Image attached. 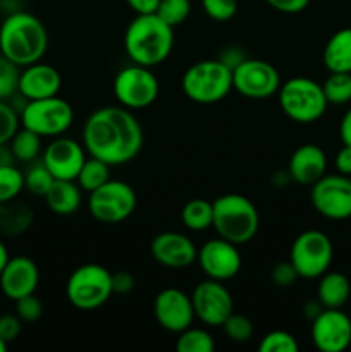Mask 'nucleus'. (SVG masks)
Wrapping results in <instances>:
<instances>
[{"label":"nucleus","mask_w":351,"mask_h":352,"mask_svg":"<svg viewBox=\"0 0 351 352\" xmlns=\"http://www.w3.org/2000/svg\"><path fill=\"white\" fill-rule=\"evenodd\" d=\"M322 60L329 72H351V28L336 31L327 40Z\"/></svg>","instance_id":"obj_24"},{"label":"nucleus","mask_w":351,"mask_h":352,"mask_svg":"<svg viewBox=\"0 0 351 352\" xmlns=\"http://www.w3.org/2000/svg\"><path fill=\"white\" fill-rule=\"evenodd\" d=\"M277 98L286 117L298 124L317 122L329 107L322 85L305 76H296L281 82Z\"/></svg>","instance_id":"obj_6"},{"label":"nucleus","mask_w":351,"mask_h":352,"mask_svg":"<svg viewBox=\"0 0 351 352\" xmlns=\"http://www.w3.org/2000/svg\"><path fill=\"white\" fill-rule=\"evenodd\" d=\"M138 205L133 186L124 181H107L89 192V215L102 223H120L129 219Z\"/></svg>","instance_id":"obj_11"},{"label":"nucleus","mask_w":351,"mask_h":352,"mask_svg":"<svg viewBox=\"0 0 351 352\" xmlns=\"http://www.w3.org/2000/svg\"><path fill=\"white\" fill-rule=\"evenodd\" d=\"M19 122L21 119L16 110L6 103V100H0V146L12 140L16 131L19 129Z\"/></svg>","instance_id":"obj_39"},{"label":"nucleus","mask_w":351,"mask_h":352,"mask_svg":"<svg viewBox=\"0 0 351 352\" xmlns=\"http://www.w3.org/2000/svg\"><path fill=\"white\" fill-rule=\"evenodd\" d=\"M136 285V278L129 272H117L112 274V291L114 294H129Z\"/></svg>","instance_id":"obj_44"},{"label":"nucleus","mask_w":351,"mask_h":352,"mask_svg":"<svg viewBox=\"0 0 351 352\" xmlns=\"http://www.w3.org/2000/svg\"><path fill=\"white\" fill-rule=\"evenodd\" d=\"M134 14H155L160 0H126Z\"/></svg>","instance_id":"obj_46"},{"label":"nucleus","mask_w":351,"mask_h":352,"mask_svg":"<svg viewBox=\"0 0 351 352\" xmlns=\"http://www.w3.org/2000/svg\"><path fill=\"white\" fill-rule=\"evenodd\" d=\"M202 7L210 19L226 23L237 12V0H202Z\"/></svg>","instance_id":"obj_38"},{"label":"nucleus","mask_w":351,"mask_h":352,"mask_svg":"<svg viewBox=\"0 0 351 352\" xmlns=\"http://www.w3.org/2000/svg\"><path fill=\"white\" fill-rule=\"evenodd\" d=\"M62 88V78L55 67L43 62H34L24 67L19 74V86L17 91L23 98L41 100L57 96Z\"/></svg>","instance_id":"obj_21"},{"label":"nucleus","mask_w":351,"mask_h":352,"mask_svg":"<svg viewBox=\"0 0 351 352\" xmlns=\"http://www.w3.org/2000/svg\"><path fill=\"white\" fill-rule=\"evenodd\" d=\"M7 346H9V344H7L6 340L0 339V352H6L7 351Z\"/></svg>","instance_id":"obj_50"},{"label":"nucleus","mask_w":351,"mask_h":352,"mask_svg":"<svg viewBox=\"0 0 351 352\" xmlns=\"http://www.w3.org/2000/svg\"><path fill=\"white\" fill-rule=\"evenodd\" d=\"M339 136H341V141H343V144L351 146V109L348 110V112L343 116V119H341Z\"/></svg>","instance_id":"obj_47"},{"label":"nucleus","mask_w":351,"mask_h":352,"mask_svg":"<svg viewBox=\"0 0 351 352\" xmlns=\"http://www.w3.org/2000/svg\"><path fill=\"white\" fill-rule=\"evenodd\" d=\"M19 74V65L0 54V100L10 98L17 91Z\"/></svg>","instance_id":"obj_37"},{"label":"nucleus","mask_w":351,"mask_h":352,"mask_svg":"<svg viewBox=\"0 0 351 352\" xmlns=\"http://www.w3.org/2000/svg\"><path fill=\"white\" fill-rule=\"evenodd\" d=\"M9 251H7V246L2 243V239H0V274H2L3 267L7 265V261H9Z\"/></svg>","instance_id":"obj_49"},{"label":"nucleus","mask_w":351,"mask_h":352,"mask_svg":"<svg viewBox=\"0 0 351 352\" xmlns=\"http://www.w3.org/2000/svg\"><path fill=\"white\" fill-rule=\"evenodd\" d=\"M21 124L41 138L62 136L74 120V110L61 96L30 100L21 110Z\"/></svg>","instance_id":"obj_8"},{"label":"nucleus","mask_w":351,"mask_h":352,"mask_svg":"<svg viewBox=\"0 0 351 352\" xmlns=\"http://www.w3.org/2000/svg\"><path fill=\"white\" fill-rule=\"evenodd\" d=\"M155 14L171 28H178L191 14V0H160Z\"/></svg>","instance_id":"obj_33"},{"label":"nucleus","mask_w":351,"mask_h":352,"mask_svg":"<svg viewBox=\"0 0 351 352\" xmlns=\"http://www.w3.org/2000/svg\"><path fill=\"white\" fill-rule=\"evenodd\" d=\"M334 164H336V168L339 174L351 175V146L344 144V146L337 151Z\"/></svg>","instance_id":"obj_45"},{"label":"nucleus","mask_w":351,"mask_h":352,"mask_svg":"<svg viewBox=\"0 0 351 352\" xmlns=\"http://www.w3.org/2000/svg\"><path fill=\"white\" fill-rule=\"evenodd\" d=\"M174 48V28L157 14H136L124 33V50L133 64L157 67Z\"/></svg>","instance_id":"obj_2"},{"label":"nucleus","mask_w":351,"mask_h":352,"mask_svg":"<svg viewBox=\"0 0 351 352\" xmlns=\"http://www.w3.org/2000/svg\"><path fill=\"white\" fill-rule=\"evenodd\" d=\"M213 229L219 237L241 246L257 236L260 215L250 198L237 192L222 195L212 201Z\"/></svg>","instance_id":"obj_4"},{"label":"nucleus","mask_w":351,"mask_h":352,"mask_svg":"<svg viewBox=\"0 0 351 352\" xmlns=\"http://www.w3.org/2000/svg\"><path fill=\"white\" fill-rule=\"evenodd\" d=\"M23 320L17 315H2L0 316V339L7 344L14 342L19 337Z\"/></svg>","instance_id":"obj_42"},{"label":"nucleus","mask_w":351,"mask_h":352,"mask_svg":"<svg viewBox=\"0 0 351 352\" xmlns=\"http://www.w3.org/2000/svg\"><path fill=\"white\" fill-rule=\"evenodd\" d=\"M112 294V274L105 267L96 263L78 267L69 275L65 284V296L79 311H93L102 308Z\"/></svg>","instance_id":"obj_7"},{"label":"nucleus","mask_w":351,"mask_h":352,"mask_svg":"<svg viewBox=\"0 0 351 352\" xmlns=\"http://www.w3.org/2000/svg\"><path fill=\"white\" fill-rule=\"evenodd\" d=\"M48 48L45 24L30 12L17 10L7 16L0 26V54L19 67L40 62Z\"/></svg>","instance_id":"obj_3"},{"label":"nucleus","mask_w":351,"mask_h":352,"mask_svg":"<svg viewBox=\"0 0 351 352\" xmlns=\"http://www.w3.org/2000/svg\"><path fill=\"white\" fill-rule=\"evenodd\" d=\"M40 284L38 265L28 256L9 258L0 274V289L10 301L34 294Z\"/></svg>","instance_id":"obj_20"},{"label":"nucleus","mask_w":351,"mask_h":352,"mask_svg":"<svg viewBox=\"0 0 351 352\" xmlns=\"http://www.w3.org/2000/svg\"><path fill=\"white\" fill-rule=\"evenodd\" d=\"M222 330L229 340L236 344L248 342L253 337V323L248 316L233 313L226 322L222 323Z\"/></svg>","instance_id":"obj_35"},{"label":"nucleus","mask_w":351,"mask_h":352,"mask_svg":"<svg viewBox=\"0 0 351 352\" xmlns=\"http://www.w3.org/2000/svg\"><path fill=\"white\" fill-rule=\"evenodd\" d=\"M10 143V151H12L14 158L19 162H33L36 160L38 155L41 151V136H38L33 131L17 129L16 134L12 136Z\"/></svg>","instance_id":"obj_29"},{"label":"nucleus","mask_w":351,"mask_h":352,"mask_svg":"<svg viewBox=\"0 0 351 352\" xmlns=\"http://www.w3.org/2000/svg\"><path fill=\"white\" fill-rule=\"evenodd\" d=\"M14 302H16V315L24 323L38 322L41 315H43V305H41V301L34 294L24 296V298L17 299Z\"/></svg>","instance_id":"obj_40"},{"label":"nucleus","mask_w":351,"mask_h":352,"mask_svg":"<svg viewBox=\"0 0 351 352\" xmlns=\"http://www.w3.org/2000/svg\"><path fill=\"white\" fill-rule=\"evenodd\" d=\"M322 309H323V306L320 305L319 299H317L315 302L310 301V302H306V306H305V316H306V318L313 320V318H317L320 313H322Z\"/></svg>","instance_id":"obj_48"},{"label":"nucleus","mask_w":351,"mask_h":352,"mask_svg":"<svg viewBox=\"0 0 351 352\" xmlns=\"http://www.w3.org/2000/svg\"><path fill=\"white\" fill-rule=\"evenodd\" d=\"M107 181H110V165L95 157L86 158L78 177H76V182L81 188V191L86 192L95 191Z\"/></svg>","instance_id":"obj_28"},{"label":"nucleus","mask_w":351,"mask_h":352,"mask_svg":"<svg viewBox=\"0 0 351 352\" xmlns=\"http://www.w3.org/2000/svg\"><path fill=\"white\" fill-rule=\"evenodd\" d=\"M323 95L332 105H344L351 102V72H330L322 82Z\"/></svg>","instance_id":"obj_31"},{"label":"nucleus","mask_w":351,"mask_h":352,"mask_svg":"<svg viewBox=\"0 0 351 352\" xmlns=\"http://www.w3.org/2000/svg\"><path fill=\"white\" fill-rule=\"evenodd\" d=\"M298 349V340L286 330H272L258 344L260 352H296Z\"/></svg>","instance_id":"obj_36"},{"label":"nucleus","mask_w":351,"mask_h":352,"mask_svg":"<svg viewBox=\"0 0 351 352\" xmlns=\"http://www.w3.org/2000/svg\"><path fill=\"white\" fill-rule=\"evenodd\" d=\"M272 9L282 14H299L308 7L310 0H265Z\"/></svg>","instance_id":"obj_43"},{"label":"nucleus","mask_w":351,"mask_h":352,"mask_svg":"<svg viewBox=\"0 0 351 352\" xmlns=\"http://www.w3.org/2000/svg\"><path fill=\"white\" fill-rule=\"evenodd\" d=\"M312 206L329 220H346L351 217V175L326 174L312 186Z\"/></svg>","instance_id":"obj_13"},{"label":"nucleus","mask_w":351,"mask_h":352,"mask_svg":"<svg viewBox=\"0 0 351 352\" xmlns=\"http://www.w3.org/2000/svg\"><path fill=\"white\" fill-rule=\"evenodd\" d=\"M48 210L58 217L74 215L81 206V188L76 181L55 179L47 195L43 196Z\"/></svg>","instance_id":"obj_23"},{"label":"nucleus","mask_w":351,"mask_h":352,"mask_svg":"<svg viewBox=\"0 0 351 352\" xmlns=\"http://www.w3.org/2000/svg\"><path fill=\"white\" fill-rule=\"evenodd\" d=\"M54 175H52L50 170L45 167L43 162L36 165H31L26 170V174H24V188L34 196L47 195L50 186L54 184Z\"/></svg>","instance_id":"obj_34"},{"label":"nucleus","mask_w":351,"mask_h":352,"mask_svg":"<svg viewBox=\"0 0 351 352\" xmlns=\"http://www.w3.org/2000/svg\"><path fill=\"white\" fill-rule=\"evenodd\" d=\"M178 336V340H176L178 352H212L215 349V340L205 329L188 327Z\"/></svg>","instance_id":"obj_30"},{"label":"nucleus","mask_w":351,"mask_h":352,"mask_svg":"<svg viewBox=\"0 0 351 352\" xmlns=\"http://www.w3.org/2000/svg\"><path fill=\"white\" fill-rule=\"evenodd\" d=\"M334 258V248L329 236L320 230H305L291 244L289 261L299 278H319L329 270Z\"/></svg>","instance_id":"obj_10"},{"label":"nucleus","mask_w":351,"mask_h":352,"mask_svg":"<svg viewBox=\"0 0 351 352\" xmlns=\"http://www.w3.org/2000/svg\"><path fill=\"white\" fill-rule=\"evenodd\" d=\"M181 222L193 232H202L213 226V205L206 199H189L181 212Z\"/></svg>","instance_id":"obj_27"},{"label":"nucleus","mask_w":351,"mask_h":352,"mask_svg":"<svg viewBox=\"0 0 351 352\" xmlns=\"http://www.w3.org/2000/svg\"><path fill=\"white\" fill-rule=\"evenodd\" d=\"M83 146L89 157L110 167L129 164L143 148V129L133 110L103 107L86 119L83 127Z\"/></svg>","instance_id":"obj_1"},{"label":"nucleus","mask_w":351,"mask_h":352,"mask_svg":"<svg viewBox=\"0 0 351 352\" xmlns=\"http://www.w3.org/2000/svg\"><path fill=\"white\" fill-rule=\"evenodd\" d=\"M270 278L277 287L286 289L295 285L296 280L299 278V275L298 272H296V268L292 267L291 261L288 260V261H281V263H277L274 268H272Z\"/></svg>","instance_id":"obj_41"},{"label":"nucleus","mask_w":351,"mask_h":352,"mask_svg":"<svg viewBox=\"0 0 351 352\" xmlns=\"http://www.w3.org/2000/svg\"><path fill=\"white\" fill-rule=\"evenodd\" d=\"M288 174L296 184L313 186L327 174L326 151L317 144H301L289 158Z\"/></svg>","instance_id":"obj_22"},{"label":"nucleus","mask_w":351,"mask_h":352,"mask_svg":"<svg viewBox=\"0 0 351 352\" xmlns=\"http://www.w3.org/2000/svg\"><path fill=\"white\" fill-rule=\"evenodd\" d=\"M31 223H33V210L26 203L16 199L0 203V236H21L30 229Z\"/></svg>","instance_id":"obj_26"},{"label":"nucleus","mask_w":351,"mask_h":352,"mask_svg":"<svg viewBox=\"0 0 351 352\" xmlns=\"http://www.w3.org/2000/svg\"><path fill=\"white\" fill-rule=\"evenodd\" d=\"M195 316L209 327H222L234 313V301L224 282L206 278L200 282L191 294Z\"/></svg>","instance_id":"obj_14"},{"label":"nucleus","mask_w":351,"mask_h":352,"mask_svg":"<svg viewBox=\"0 0 351 352\" xmlns=\"http://www.w3.org/2000/svg\"><path fill=\"white\" fill-rule=\"evenodd\" d=\"M112 89L116 100L124 109L143 110L157 102L160 85L150 67L133 64L117 72Z\"/></svg>","instance_id":"obj_9"},{"label":"nucleus","mask_w":351,"mask_h":352,"mask_svg":"<svg viewBox=\"0 0 351 352\" xmlns=\"http://www.w3.org/2000/svg\"><path fill=\"white\" fill-rule=\"evenodd\" d=\"M24 189V174L12 164L0 165V203L12 201Z\"/></svg>","instance_id":"obj_32"},{"label":"nucleus","mask_w":351,"mask_h":352,"mask_svg":"<svg viewBox=\"0 0 351 352\" xmlns=\"http://www.w3.org/2000/svg\"><path fill=\"white\" fill-rule=\"evenodd\" d=\"M43 165L54 179L76 181L83 164L86 162V150L83 144L71 138L57 136L43 151Z\"/></svg>","instance_id":"obj_18"},{"label":"nucleus","mask_w":351,"mask_h":352,"mask_svg":"<svg viewBox=\"0 0 351 352\" xmlns=\"http://www.w3.org/2000/svg\"><path fill=\"white\" fill-rule=\"evenodd\" d=\"M319 287H317V299L323 308L341 309L348 302L351 294V284L346 275L339 272H329L320 275Z\"/></svg>","instance_id":"obj_25"},{"label":"nucleus","mask_w":351,"mask_h":352,"mask_svg":"<svg viewBox=\"0 0 351 352\" xmlns=\"http://www.w3.org/2000/svg\"><path fill=\"white\" fill-rule=\"evenodd\" d=\"M281 76L277 69L260 58H244L233 69V89L251 100H265L277 95Z\"/></svg>","instance_id":"obj_12"},{"label":"nucleus","mask_w":351,"mask_h":352,"mask_svg":"<svg viewBox=\"0 0 351 352\" xmlns=\"http://www.w3.org/2000/svg\"><path fill=\"white\" fill-rule=\"evenodd\" d=\"M153 315L158 325L171 333H181L196 318L191 296L174 287L164 289L155 296Z\"/></svg>","instance_id":"obj_17"},{"label":"nucleus","mask_w":351,"mask_h":352,"mask_svg":"<svg viewBox=\"0 0 351 352\" xmlns=\"http://www.w3.org/2000/svg\"><path fill=\"white\" fill-rule=\"evenodd\" d=\"M150 251L157 263L165 268H174V270L191 267L193 263H196V256H198V250L193 241L186 234L174 232V230L155 236L150 244Z\"/></svg>","instance_id":"obj_19"},{"label":"nucleus","mask_w":351,"mask_h":352,"mask_svg":"<svg viewBox=\"0 0 351 352\" xmlns=\"http://www.w3.org/2000/svg\"><path fill=\"white\" fill-rule=\"evenodd\" d=\"M312 342L322 352H343L351 346V318L341 309L323 308L312 320Z\"/></svg>","instance_id":"obj_16"},{"label":"nucleus","mask_w":351,"mask_h":352,"mask_svg":"<svg viewBox=\"0 0 351 352\" xmlns=\"http://www.w3.org/2000/svg\"><path fill=\"white\" fill-rule=\"evenodd\" d=\"M196 263L200 265L206 278L227 282L240 274L243 260H241L240 250H237L236 244L229 243L222 237H217V239L206 241L200 248Z\"/></svg>","instance_id":"obj_15"},{"label":"nucleus","mask_w":351,"mask_h":352,"mask_svg":"<svg viewBox=\"0 0 351 352\" xmlns=\"http://www.w3.org/2000/svg\"><path fill=\"white\" fill-rule=\"evenodd\" d=\"M181 88L191 102L212 105L226 98L233 89V69L220 58L195 62L182 74Z\"/></svg>","instance_id":"obj_5"}]
</instances>
